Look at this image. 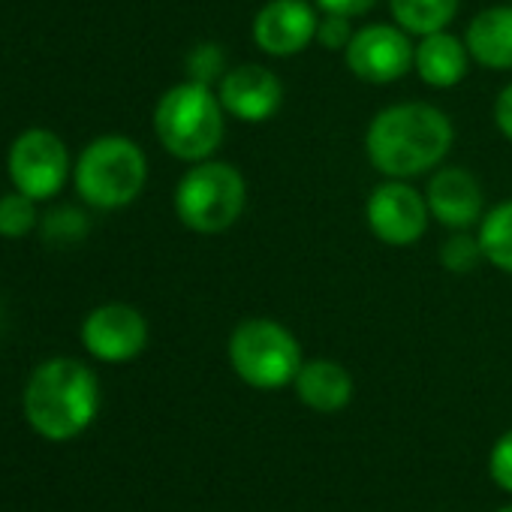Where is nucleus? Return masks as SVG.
<instances>
[{"instance_id": "1", "label": "nucleus", "mask_w": 512, "mask_h": 512, "mask_svg": "<svg viewBox=\"0 0 512 512\" xmlns=\"http://www.w3.org/2000/svg\"><path fill=\"white\" fill-rule=\"evenodd\" d=\"M452 118L419 100H404L380 109L365 130L368 163L383 178H419L434 172L452 151Z\"/></svg>"}, {"instance_id": "2", "label": "nucleus", "mask_w": 512, "mask_h": 512, "mask_svg": "<svg viewBox=\"0 0 512 512\" xmlns=\"http://www.w3.org/2000/svg\"><path fill=\"white\" fill-rule=\"evenodd\" d=\"M100 401L103 395L94 368L73 356H55L31 371L22 410L34 434L52 443H67L94 425Z\"/></svg>"}, {"instance_id": "3", "label": "nucleus", "mask_w": 512, "mask_h": 512, "mask_svg": "<svg viewBox=\"0 0 512 512\" xmlns=\"http://www.w3.org/2000/svg\"><path fill=\"white\" fill-rule=\"evenodd\" d=\"M154 136L181 163L214 157L226 136V109L217 88L184 79L163 91L154 106Z\"/></svg>"}, {"instance_id": "4", "label": "nucleus", "mask_w": 512, "mask_h": 512, "mask_svg": "<svg viewBox=\"0 0 512 512\" xmlns=\"http://www.w3.org/2000/svg\"><path fill=\"white\" fill-rule=\"evenodd\" d=\"M148 184V157L130 136H97L73 163V187L88 208L118 211L133 205Z\"/></svg>"}, {"instance_id": "5", "label": "nucleus", "mask_w": 512, "mask_h": 512, "mask_svg": "<svg viewBox=\"0 0 512 512\" xmlns=\"http://www.w3.org/2000/svg\"><path fill=\"white\" fill-rule=\"evenodd\" d=\"M175 217L196 235H220L232 229L247 205V181L226 160H199L175 184Z\"/></svg>"}, {"instance_id": "6", "label": "nucleus", "mask_w": 512, "mask_h": 512, "mask_svg": "<svg viewBox=\"0 0 512 512\" xmlns=\"http://www.w3.org/2000/svg\"><path fill=\"white\" fill-rule=\"evenodd\" d=\"M226 353L235 377L260 392H278L290 386L305 362L299 338L284 323L269 317L241 320L229 335Z\"/></svg>"}, {"instance_id": "7", "label": "nucleus", "mask_w": 512, "mask_h": 512, "mask_svg": "<svg viewBox=\"0 0 512 512\" xmlns=\"http://www.w3.org/2000/svg\"><path fill=\"white\" fill-rule=\"evenodd\" d=\"M7 175L13 190L37 202L55 199L73 178V160L67 142L46 127H31L19 133L7 151Z\"/></svg>"}, {"instance_id": "8", "label": "nucleus", "mask_w": 512, "mask_h": 512, "mask_svg": "<svg viewBox=\"0 0 512 512\" xmlns=\"http://www.w3.org/2000/svg\"><path fill=\"white\" fill-rule=\"evenodd\" d=\"M365 223L377 241L389 247H410L425 235L431 211L425 193H419L410 181L386 178L365 202Z\"/></svg>"}, {"instance_id": "9", "label": "nucleus", "mask_w": 512, "mask_h": 512, "mask_svg": "<svg viewBox=\"0 0 512 512\" xmlns=\"http://www.w3.org/2000/svg\"><path fill=\"white\" fill-rule=\"evenodd\" d=\"M413 52L410 34L398 25H365L353 34V40L344 49L347 70L368 85H392L401 82L413 70Z\"/></svg>"}, {"instance_id": "10", "label": "nucleus", "mask_w": 512, "mask_h": 512, "mask_svg": "<svg viewBox=\"0 0 512 512\" xmlns=\"http://www.w3.org/2000/svg\"><path fill=\"white\" fill-rule=\"evenodd\" d=\"M79 338L91 359L106 365H124L145 353L148 320L133 305L106 302L82 320Z\"/></svg>"}, {"instance_id": "11", "label": "nucleus", "mask_w": 512, "mask_h": 512, "mask_svg": "<svg viewBox=\"0 0 512 512\" xmlns=\"http://www.w3.org/2000/svg\"><path fill=\"white\" fill-rule=\"evenodd\" d=\"M320 10L314 0H269L253 16V43L269 58L302 55L317 40Z\"/></svg>"}, {"instance_id": "12", "label": "nucleus", "mask_w": 512, "mask_h": 512, "mask_svg": "<svg viewBox=\"0 0 512 512\" xmlns=\"http://www.w3.org/2000/svg\"><path fill=\"white\" fill-rule=\"evenodd\" d=\"M217 97L229 118L244 124H263L278 115L284 103L281 79L263 64H238L217 82Z\"/></svg>"}, {"instance_id": "13", "label": "nucleus", "mask_w": 512, "mask_h": 512, "mask_svg": "<svg viewBox=\"0 0 512 512\" xmlns=\"http://www.w3.org/2000/svg\"><path fill=\"white\" fill-rule=\"evenodd\" d=\"M431 220L458 232L479 226L485 214V190L479 178L464 166H437L425 187Z\"/></svg>"}, {"instance_id": "14", "label": "nucleus", "mask_w": 512, "mask_h": 512, "mask_svg": "<svg viewBox=\"0 0 512 512\" xmlns=\"http://www.w3.org/2000/svg\"><path fill=\"white\" fill-rule=\"evenodd\" d=\"M470 67V52L464 40H458L449 31H437L428 37H419L413 52V70L416 76L437 91H449L464 82Z\"/></svg>"}, {"instance_id": "15", "label": "nucleus", "mask_w": 512, "mask_h": 512, "mask_svg": "<svg viewBox=\"0 0 512 512\" xmlns=\"http://www.w3.org/2000/svg\"><path fill=\"white\" fill-rule=\"evenodd\" d=\"M470 61L485 70H512V4L485 7L464 31Z\"/></svg>"}, {"instance_id": "16", "label": "nucleus", "mask_w": 512, "mask_h": 512, "mask_svg": "<svg viewBox=\"0 0 512 512\" xmlns=\"http://www.w3.org/2000/svg\"><path fill=\"white\" fill-rule=\"evenodd\" d=\"M293 386H296L299 401L317 413H338L353 401V377L335 359L302 362Z\"/></svg>"}, {"instance_id": "17", "label": "nucleus", "mask_w": 512, "mask_h": 512, "mask_svg": "<svg viewBox=\"0 0 512 512\" xmlns=\"http://www.w3.org/2000/svg\"><path fill=\"white\" fill-rule=\"evenodd\" d=\"M389 10L395 25L410 37H428L455 22L461 0H389Z\"/></svg>"}, {"instance_id": "18", "label": "nucleus", "mask_w": 512, "mask_h": 512, "mask_svg": "<svg viewBox=\"0 0 512 512\" xmlns=\"http://www.w3.org/2000/svg\"><path fill=\"white\" fill-rule=\"evenodd\" d=\"M476 238L485 263L512 278V199H503L482 214Z\"/></svg>"}, {"instance_id": "19", "label": "nucleus", "mask_w": 512, "mask_h": 512, "mask_svg": "<svg viewBox=\"0 0 512 512\" xmlns=\"http://www.w3.org/2000/svg\"><path fill=\"white\" fill-rule=\"evenodd\" d=\"M40 232L49 244L70 247V244H79L91 232V220L76 205H58L46 217H40Z\"/></svg>"}, {"instance_id": "20", "label": "nucleus", "mask_w": 512, "mask_h": 512, "mask_svg": "<svg viewBox=\"0 0 512 512\" xmlns=\"http://www.w3.org/2000/svg\"><path fill=\"white\" fill-rule=\"evenodd\" d=\"M37 199L25 196L22 190L0 196V235L4 238H25L40 226Z\"/></svg>"}, {"instance_id": "21", "label": "nucleus", "mask_w": 512, "mask_h": 512, "mask_svg": "<svg viewBox=\"0 0 512 512\" xmlns=\"http://www.w3.org/2000/svg\"><path fill=\"white\" fill-rule=\"evenodd\" d=\"M482 260H485V256H482L479 238L470 235V229L452 232V235L443 241V247H440V263H443V269L452 272V275H470Z\"/></svg>"}, {"instance_id": "22", "label": "nucleus", "mask_w": 512, "mask_h": 512, "mask_svg": "<svg viewBox=\"0 0 512 512\" xmlns=\"http://www.w3.org/2000/svg\"><path fill=\"white\" fill-rule=\"evenodd\" d=\"M184 70H187V79L214 88V85L223 79V73L229 70V67H226L223 46H217V43H199V46H193V49L187 52Z\"/></svg>"}, {"instance_id": "23", "label": "nucleus", "mask_w": 512, "mask_h": 512, "mask_svg": "<svg viewBox=\"0 0 512 512\" xmlns=\"http://www.w3.org/2000/svg\"><path fill=\"white\" fill-rule=\"evenodd\" d=\"M488 473H491V479H494V485L500 491L512 494V428L506 434H500L497 443L491 446Z\"/></svg>"}, {"instance_id": "24", "label": "nucleus", "mask_w": 512, "mask_h": 512, "mask_svg": "<svg viewBox=\"0 0 512 512\" xmlns=\"http://www.w3.org/2000/svg\"><path fill=\"white\" fill-rule=\"evenodd\" d=\"M353 19H344V16H332V13H323L320 16V25H317V43L329 52H344L347 43L353 40V28H350Z\"/></svg>"}, {"instance_id": "25", "label": "nucleus", "mask_w": 512, "mask_h": 512, "mask_svg": "<svg viewBox=\"0 0 512 512\" xmlns=\"http://www.w3.org/2000/svg\"><path fill=\"white\" fill-rule=\"evenodd\" d=\"M320 13H332V16H344V19H359L365 13H371L380 0H314Z\"/></svg>"}, {"instance_id": "26", "label": "nucleus", "mask_w": 512, "mask_h": 512, "mask_svg": "<svg viewBox=\"0 0 512 512\" xmlns=\"http://www.w3.org/2000/svg\"><path fill=\"white\" fill-rule=\"evenodd\" d=\"M494 127L500 130L503 139L512 142V82L506 88H500V94L494 100Z\"/></svg>"}, {"instance_id": "27", "label": "nucleus", "mask_w": 512, "mask_h": 512, "mask_svg": "<svg viewBox=\"0 0 512 512\" xmlns=\"http://www.w3.org/2000/svg\"><path fill=\"white\" fill-rule=\"evenodd\" d=\"M497 512H512V503H506V506H500Z\"/></svg>"}, {"instance_id": "28", "label": "nucleus", "mask_w": 512, "mask_h": 512, "mask_svg": "<svg viewBox=\"0 0 512 512\" xmlns=\"http://www.w3.org/2000/svg\"><path fill=\"white\" fill-rule=\"evenodd\" d=\"M0 323H4V311H0Z\"/></svg>"}]
</instances>
